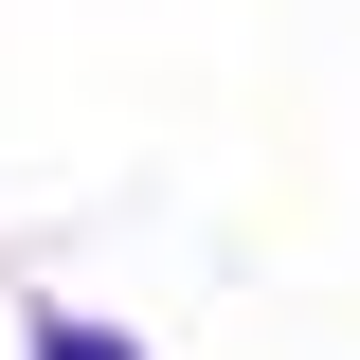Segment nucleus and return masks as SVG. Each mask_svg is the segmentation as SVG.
Listing matches in <instances>:
<instances>
[{
    "label": "nucleus",
    "mask_w": 360,
    "mask_h": 360,
    "mask_svg": "<svg viewBox=\"0 0 360 360\" xmlns=\"http://www.w3.org/2000/svg\"><path fill=\"white\" fill-rule=\"evenodd\" d=\"M54 360H127V342H54Z\"/></svg>",
    "instance_id": "nucleus-1"
}]
</instances>
